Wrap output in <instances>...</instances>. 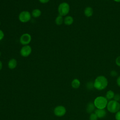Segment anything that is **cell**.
I'll list each match as a JSON object with an SVG mask.
<instances>
[{
  "label": "cell",
  "mask_w": 120,
  "mask_h": 120,
  "mask_svg": "<svg viewBox=\"0 0 120 120\" xmlns=\"http://www.w3.org/2000/svg\"><path fill=\"white\" fill-rule=\"evenodd\" d=\"M114 0L115 1L117 2H120V0Z\"/></svg>",
  "instance_id": "cell-28"
},
{
  "label": "cell",
  "mask_w": 120,
  "mask_h": 120,
  "mask_svg": "<svg viewBox=\"0 0 120 120\" xmlns=\"http://www.w3.org/2000/svg\"><path fill=\"white\" fill-rule=\"evenodd\" d=\"M4 37V33L1 30H0V41L2 40L3 39Z\"/></svg>",
  "instance_id": "cell-24"
},
{
  "label": "cell",
  "mask_w": 120,
  "mask_h": 120,
  "mask_svg": "<svg viewBox=\"0 0 120 120\" xmlns=\"http://www.w3.org/2000/svg\"><path fill=\"white\" fill-rule=\"evenodd\" d=\"M55 22L57 25H60L64 23V18L62 16L59 15L55 19Z\"/></svg>",
  "instance_id": "cell-15"
},
{
  "label": "cell",
  "mask_w": 120,
  "mask_h": 120,
  "mask_svg": "<svg viewBox=\"0 0 120 120\" xmlns=\"http://www.w3.org/2000/svg\"><path fill=\"white\" fill-rule=\"evenodd\" d=\"M71 86L73 88L77 89L80 86V82L78 79H74L71 82Z\"/></svg>",
  "instance_id": "cell-16"
},
{
  "label": "cell",
  "mask_w": 120,
  "mask_h": 120,
  "mask_svg": "<svg viewBox=\"0 0 120 120\" xmlns=\"http://www.w3.org/2000/svg\"><path fill=\"white\" fill-rule=\"evenodd\" d=\"M115 118L116 120H120V110L116 112Z\"/></svg>",
  "instance_id": "cell-21"
},
{
  "label": "cell",
  "mask_w": 120,
  "mask_h": 120,
  "mask_svg": "<svg viewBox=\"0 0 120 120\" xmlns=\"http://www.w3.org/2000/svg\"><path fill=\"white\" fill-rule=\"evenodd\" d=\"M95 106L93 102H89L86 106V111L89 113H91L95 110Z\"/></svg>",
  "instance_id": "cell-11"
},
{
  "label": "cell",
  "mask_w": 120,
  "mask_h": 120,
  "mask_svg": "<svg viewBox=\"0 0 120 120\" xmlns=\"http://www.w3.org/2000/svg\"><path fill=\"white\" fill-rule=\"evenodd\" d=\"M31 16V14L30 12L28 11H22L19 14L18 19L21 22L26 23L30 20Z\"/></svg>",
  "instance_id": "cell-5"
},
{
  "label": "cell",
  "mask_w": 120,
  "mask_h": 120,
  "mask_svg": "<svg viewBox=\"0 0 120 120\" xmlns=\"http://www.w3.org/2000/svg\"><path fill=\"white\" fill-rule=\"evenodd\" d=\"M116 82H117V84L118 85V86L120 87V75L118 77L117 80H116Z\"/></svg>",
  "instance_id": "cell-26"
},
{
  "label": "cell",
  "mask_w": 120,
  "mask_h": 120,
  "mask_svg": "<svg viewBox=\"0 0 120 120\" xmlns=\"http://www.w3.org/2000/svg\"><path fill=\"white\" fill-rule=\"evenodd\" d=\"M2 67H3V64H2L1 61L0 60V70H1L2 69Z\"/></svg>",
  "instance_id": "cell-27"
},
{
  "label": "cell",
  "mask_w": 120,
  "mask_h": 120,
  "mask_svg": "<svg viewBox=\"0 0 120 120\" xmlns=\"http://www.w3.org/2000/svg\"><path fill=\"white\" fill-rule=\"evenodd\" d=\"M98 117L95 112H92L90 113L89 116V120H98Z\"/></svg>",
  "instance_id": "cell-19"
},
{
  "label": "cell",
  "mask_w": 120,
  "mask_h": 120,
  "mask_svg": "<svg viewBox=\"0 0 120 120\" xmlns=\"http://www.w3.org/2000/svg\"><path fill=\"white\" fill-rule=\"evenodd\" d=\"M38 0L40 3H41L42 4L47 3L50 1V0Z\"/></svg>",
  "instance_id": "cell-25"
},
{
  "label": "cell",
  "mask_w": 120,
  "mask_h": 120,
  "mask_svg": "<svg viewBox=\"0 0 120 120\" xmlns=\"http://www.w3.org/2000/svg\"><path fill=\"white\" fill-rule=\"evenodd\" d=\"M32 52V48L30 45H23L20 50V54L23 57L29 56Z\"/></svg>",
  "instance_id": "cell-7"
},
{
  "label": "cell",
  "mask_w": 120,
  "mask_h": 120,
  "mask_svg": "<svg viewBox=\"0 0 120 120\" xmlns=\"http://www.w3.org/2000/svg\"><path fill=\"white\" fill-rule=\"evenodd\" d=\"M0 56H1V52H0Z\"/></svg>",
  "instance_id": "cell-29"
},
{
  "label": "cell",
  "mask_w": 120,
  "mask_h": 120,
  "mask_svg": "<svg viewBox=\"0 0 120 120\" xmlns=\"http://www.w3.org/2000/svg\"><path fill=\"white\" fill-rule=\"evenodd\" d=\"M70 11V6L67 2H63L59 4L58 7V11L60 15L66 16Z\"/></svg>",
  "instance_id": "cell-4"
},
{
  "label": "cell",
  "mask_w": 120,
  "mask_h": 120,
  "mask_svg": "<svg viewBox=\"0 0 120 120\" xmlns=\"http://www.w3.org/2000/svg\"><path fill=\"white\" fill-rule=\"evenodd\" d=\"M31 14L33 17L38 18L41 15V11L38 8H36L32 10Z\"/></svg>",
  "instance_id": "cell-14"
},
{
  "label": "cell",
  "mask_w": 120,
  "mask_h": 120,
  "mask_svg": "<svg viewBox=\"0 0 120 120\" xmlns=\"http://www.w3.org/2000/svg\"><path fill=\"white\" fill-rule=\"evenodd\" d=\"M17 65V60H16V59L14 58H12L10 60H9L8 63V68L11 69H15Z\"/></svg>",
  "instance_id": "cell-10"
},
{
  "label": "cell",
  "mask_w": 120,
  "mask_h": 120,
  "mask_svg": "<svg viewBox=\"0 0 120 120\" xmlns=\"http://www.w3.org/2000/svg\"></svg>",
  "instance_id": "cell-30"
},
{
  "label": "cell",
  "mask_w": 120,
  "mask_h": 120,
  "mask_svg": "<svg viewBox=\"0 0 120 120\" xmlns=\"http://www.w3.org/2000/svg\"><path fill=\"white\" fill-rule=\"evenodd\" d=\"M114 93L112 90H109L107 91L105 95V98L107 100H111L112 98H113L114 96Z\"/></svg>",
  "instance_id": "cell-17"
},
{
  "label": "cell",
  "mask_w": 120,
  "mask_h": 120,
  "mask_svg": "<svg viewBox=\"0 0 120 120\" xmlns=\"http://www.w3.org/2000/svg\"><path fill=\"white\" fill-rule=\"evenodd\" d=\"M108 100L103 96L97 97L94 101V104L97 109H105L107 105Z\"/></svg>",
  "instance_id": "cell-2"
},
{
  "label": "cell",
  "mask_w": 120,
  "mask_h": 120,
  "mask_svg": "<svg viewBox=\"0 0 120 120\" xmlns=\"http://www.w3.org/2000/svg\"><path fill=\"white\" fill-rule=\"evenodd\" d=\"M95 113L98 118H103L106 115V112L105 109H97L95 110Z\"/></svg>",
  "instance_id": "cell-9"
},
{
  "label": "cell",
  "mask_w": 120,
  "mask_h": 120,
  "mask_svg": "<svg viewBox=\"0 0 120 120\" xmlns=\"http://www.w3.org/2000/svg\"><path fill=\"white\" fill-rule=\"evenodd\" d=\"M115 63L116 64V65L119 66L120 67V56H118L115 60Z\"/></svg>",
  "instance_id": "cell-23"
},
{
  "label": "cell",
  "mask_w": 120,
  "mask_h": 120,
  "mask_svg": "<svg viewBox=\"0 0 120 120\" xmlns=\"http://www.w3.org/2000/svg\"><path fill=\"white\" fill-rule=\"evenodd\" d=\"M32 38L31 35L28 33H23L22 34L20 38V43L23 45H28L31 42Z\"/></svg>",
  "instance_id": "cell-6"
},
{
  "label": "cell",
  "mask_w": 120,
  "mask_h": 120,
  "mask_svg": "<svg viewBox=\"0 0 120 120\" xmlns=\"http://www.w3.org/2000/svg\"><path fill=\"white\" fill-rule=\"evenodd\" d=\"M108 85L107 79L103 75L97 77L94 82V88L98 90H102L106 88Z\"/></svg>",
  "instance_id": "cell-1"
},
{
  "label": "cell",
  "mask_w": 120,
  "mask_h": 120,
  "mask_svg": "<svg viewBox=\"0 0 120 120\" xmlns=\"http://www.w3.org/2000/svg\"><path fill=\"white\" fill-rule=\"evenodd\" d=\"M66 109L65 107L62 105H59L56 107L54 110V114L59 117H61L65 114Z\"/></svg>",
  "instance_id": "cell-8"
},
{
  "label": "cell",
  "mask_w": 120,
  "mask_h": 120,
  "mask_svg": "<svg viewBox=\"0 0 120 120\" xmlns=\"http://www.w3.org/2000/svg\"><path fill=\"white\" fill-rule=\"evenodd\" d=\"M110 75L112 77H115L118 75V73L116 71L112 70L110 72Z\"/></svg>",
  "instance_id": "cell-22"
},
{
  "label": "cell",
  "mask_w": 120,
  "mask_h": 120,
  "mask_svg": "<svg viewBox=\"0 0 120 120\" xmlns=\"http://www.w3.org/2000/svg\"><path fill=\"white\" fill-rule=\"evenodd\" d=\"M84 14L86 17H90L93 14V10L90 7H86L84 11Z\"/></svg>",
  "instance_id": "cell-13"
},
{
  "label": "cell",
  "mask_w": 120,
  "mask_h": 120,
  "mask_svg": "<svg viewBox=\"0 0 120 120\" xmlns=\"http://www.w3.org/2000/svg\"><path fill=\"white\" fill-rule=\"evenodd\" d=\"M86 87L89 90H92L94 88V82L91 81L89 82L86 84Z\"/></svg>",
  "instance_id": "cell-18"
},
{
  "label": "cell",
  "mask_w": 120,
  "mask_h": 120,
  "mask_svg": "<svg viewBox=\"0 0 120 120\" xmlns=\"http://www.w3.org/2000/svg\"><path fill=\"white\" fill-rule=\"evenodd\" d=\"M74 22L73 18L70 15H67L64 18V23L66 25H71Z\"/></svg>",
  "instance_id": "cell-12"
},
{
  "label": "cell",
  "mask_w": 120,
  "mask_h": 120,
  "mask_svg": "<svg viewBox=\"0 0 120 120\" xmlns=\"http://www.w3.org/2000/svg\"><path fill=\"white\" fill-rule=\"evenodd\" d=\"M106 107L109 112L116 113L120 110V104L114 100H111L108 102Z\"/></svg>",
  "instance_id": "cell-3"
},
{
  "label": "cell",
  "mask_w": 120,
  "mask_h": 120,
  "mask_svg": "<svg viewBox=\"0 0 120 120\" xmlns=\"http://www.w3.org/2000/svg\"><path fill=\"white\" fill-rule=\"evenodd\" d=\"M113 100L116 101H120V94L119 93H117L114 95Z\"/></svg>",
  "instance_id": "cell-20"
}]
</instances>
